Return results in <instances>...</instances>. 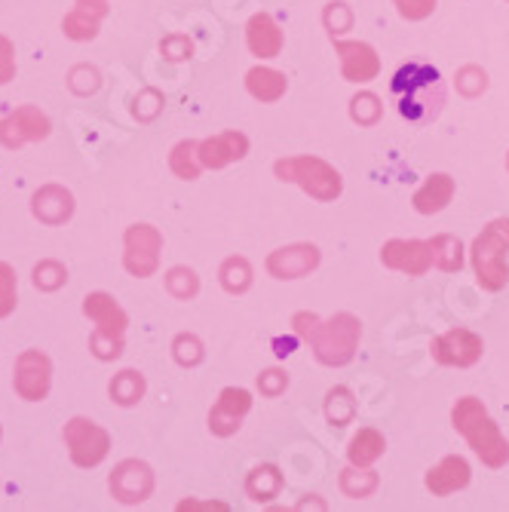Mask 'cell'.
<instances>
[{
	"label": "cell",
	"instance_id": "obj_38",
	"mask_svg": "<svg viewBox=\"0 0 509 512\" xmlns=\"http://www.w3.org/2000/svg\"><path fill=\"white\" fill-rule=\"evenodd\" d=\"M89 353L96 356L99 362H114V359L123 356V338L96 329V332L89 335Z\"/></svg>",
	"mask_w": 509,
	"mask_h": 512
},
{
	"label": "cell",
	"instance_id": "obj_19",
	"mask_svg": "<svg viewBox=\"0 0 509 512\" xmlns=\"http://www.w3.org/2000/svg\"><path fill=\"white\" fill-rule=\"evenodd\" d=\"M246 43L249 53L258 59H276L283 53V31L273 22L270 13H255L246 25Z\"/></svg>",
	"mask_w": 509,
	"mask_h": 512
},
{
	"label": "cell",
	"instance_id": "obj_41",
	"mask_svg": "<svg viewBox=\"0 0 509 512\" xmlns=\"http://www.w3.org/2000/svg\"><path fill=\"white\" fill-rule=\"evenodd\" d=\"M393 4H396L399 16L408 22H424L436 10V0H393Z\"/></svg>",
	"mask_w": 509,
	"mask_h": 512
},
{
	"label": "cell",
	"instance_id": "obj_35",
	"mask_svg": "<svg viewBox=\"0 0 509 512\" xmlns=\"http://www.w3.org/2000/svg\"><path fill=\"white\" fill-rule=\"evenodd\" d=\"M172 359L181 365V368H194V365H200L203 359H206V350H203V341L197 338V335H178L175 341H172Z\"/></svg>",
	"mask_w": 509,
	"mask_h": 512
},
{
	"label": "cell",
	"instance_id": "obj_29",
	"mask_svg": "<svg viewBox=\"0 0 509 512\" xmlns=\"http://www.w3.org/2000/svg\"><path fill=\"white\" fill-rule=\"evenodd\" d=\"M341 491L350 497V500H365L378 491V476L368 470V467H350L341 473Z\"/></svg>",
	"mask_w": 509,
	"mask_h": 512
},
{
	"label": "cell",
	"instance_id": "obj_16",
	"mask_svg": "<svg viewBox=\"0 0 509 512\" xmlns=\"http://www.w3.org/2000/svg\"><path fill=\"white\" fill-rule=\"evenodd\" d=\"M316 267H319V249L313 243L283 246V249L270 252V258H267V270L276 279H301Z\"/></svg>",
	"mask_w": 509,
	"mask_h": 512
},
{
	"label": "cell",
	"instance_id": "obj_31",
	"mask_svg": "<svg viewBox=\"0 0 509 512\" xmlns=\"http://www.w3.org/2000/svg\"><path fill=\"white\" fill-rule=\"evenodd\" d=\"M99 28H102V19H99V16L83 13V10H77V7L62 19V31H65V37L74 40V43L96 40V37H99Z\"/></svg>",
	"mask_w": 509,
	"mask_h": 512
},
{
	"label": "cell",
	"instance_id": "obj_13",
	"mask_svg": "<svg viewBox=\"0 0 509 512\" xmlns=\"http://www.w3.org/2000/svg\"><path fill=\"white\" fill-rule=\"evenodd\" d=\"M335 53L341 59V74L347 83H368L381 74V59L375 46L362 40H335Z\"/></svg>",
	"mask_w": 509,
	"mask_h": 512
},
{
	"label": "cell",
	"instance_id": "obj_28",
	"mask_svg": "<svg viewBox=\"0 0 509 512\" xmlns=\"http://www.w3.org/2000/svg\"><path fill=\"white\" fill-rule=\"evenodd\" d=\"M31 283L37 292H59L68 283V267L56 258H43L31 270Z\"/></svg>",
	"mask_w": 509,
	"mask_h": 512
},
{
	"label": "cell",
	"instance_id": "obj_46",
	"mask_svg": "<svg viewBox=\"0 0 509 512\" xmlns=\"http://www.w3.org/2000/svg\"><path fill=\"white\" fill-rule=\"evenodd\" d=\"M316 325H319V316H316V313H295V316H292V332H295L298 338H304V341L313 338Z\"/></svg>",
	"mask_w": 509,
	"mask_h": 512
},
{
	"label": "cell",
	"instance_id": "obj_49",
	"mask_svg": "<svg viewBox=\"0 0 509 512\" xmlns=\"http://www.w3.org/2000/svg\"><path fill=\"white\" fill-rule=\"evenodd\" d=\"M0 439H4V427H0Z\"/></svg>",
	"mask_w": 509,
	"mask_h": 512
},
{
	"label": "cell",
	"instance_id": "obj_50",
	"mask_svg": "<svg viewBox=\"0 0 509 512\" xmlns=\"http://www.w3.org/2000/svg\"><path fill=\"white\" fill-rule=\"evenodd\" d=\"M506 169H509V157H506Z\"/></svg>",
	"mask_w": 509,
	"mask_h": 512
},
{
	"label": "cell",
	"instance_id": "obj_4",
	"mask_svg": "<svg viewBox=\"0 0 509 512\" xmlns=\"http://www.w3.org/2000/svg\"><path fill=\"white\" fill-rule=\"evenodd\" d=\"M359 338H362V322L353 313H335L332 319H319L316 332L310 338V347L322 365L341 368L353 362Z\"/></svg>",
	"mask_w": 509,
	"mask_h": 512
},
{
	"label": "cell",
	"instance_id": "obj_34",
	"mask_svg": "<svg viewBox=\"0 0 509 512\" xmlns=\"http://www.w3.org/2000/svg\"><path fill=\"white\" fill-rule=\"evenodd\" d=\"M65 83H68V89L74 92V96L89 99V96H96V92L102 89V74H99V68H92V65L83 62V65H74L68 71Z\"/></svg>",
	"mask_w": 509,
	"mask_h": 512
},
{
	"label": "cell",
	"instance_id": "obj_6",
	"mask_svg": "<svg viewBox=\"0 0 509 512\" xmlns=\"http://www.w3.org/2000/svg\"><path fill=\"white\" fill-rule=\"evenodd\" d=\"M163 234L154 224H129L123 234V267L135 279H148L160 270Z\"/></svg>",
	"mask_w": 509,
	"mask_h": 512
},
{
	"label": "cell",
	"instance_id": "obj_2",
	"mask_svg": "<svg viewBox=\"0 0 509 512\" xmlns=\"http://www.w3.org/2000/svg\"><path fill=\"white\" fill-rule=\"evenodd\" d=\"M476 283L485 292H500L509 283V218H494L473 243Z\"/></svg>",
	"mask_w": 509,
	"mask_h": 512
},
{
	"label": "cell",
	"instance_id": "obj_17",
	"mask_svg": "<svg viewBox=\"0 0 509 512\" xmlns=\"http://www.w3.org/2000/svg\"><path fill=\"white\" fill-rule=\"evenodd\" d=\"M83 313L89 316V322L96 325L99 332H108V335L123 338L126 329H129V313L108 292H89L83 298Z\"/></svg>",
	"mask_w": 509,
	"mask_h": 512
},
{
	"label": "cell",
	"instance_id": "obj_23",
	"mask_svg": "<svg viewBox=\"0 0 509 512\" xmlns=\"http://www.w3.org/2000/svg\"><path fill=\"white\" fill-rule=\"evenodd\" d=\"M427 86H439V71L430 68V65H405L393 77V92H396V96H402V102L414 99Z\"/></svg>",
	"mask_w": 509,
	"mask_h": 512
},
{
	"label": "cell",
	"instance_id": "obj_5",
	"mask_svg": "<svg viewBox=\"0 0 509 512\" xmlns=\"http://www.w3.org/2000/svg\"><path fill=\"white\" fill-rule=\"evenodd\" d=\"M62 439H65L71 463L80 470H96L111 451L108 430L99 427L96 421H89V417H71L62 430Z\"/></svg>",
	"mask_w": 509,
	"mask_h": 512
},
{
	"label": "cell",
	"instance_id": "obj_39",
	"mask_svg": "<svg viewBox=\"0 0 509 512\" xmlns=\"http://www.w3.org/2000/svg\"><path fill=\"white\" fill-rule=\"evenodd\" d=\"M160 111H163V92H157V89H142L132 102V117L142 120V123L157 120Z\"/></svg>",
	"mask_w": 509,
	"mask_h": 512
},
{
	"label": "cell",
	"instance_id": "obj_45",
	"mask_svg": "<svg viewBox=\"0 0 509 512\" xmlns=\"http://www.w3.org/2000/svg\"><path fill=\"white\" fill-rule=\"evenodd\" d=\"M286 387H289V375H283L280 368H270V371H264V375H258V390L264 396H280Z\"/></svg>",
	"mask_w": 509,
	"mask_h": 512
},
{
	"label": "cell",
	"instance_id": "obj_36",
	"mask_svg": "<svg viewBox=\"0 0 509 512\" xmlns=\"http://www.w3.org/2000/svg\"><path fill=\"white\" fill-rule=\"evenodd\" d=\"M19 304V279H16V270L0 261V319H7Z\"/></svg>",
	"mask_w": 509,
	"mask_h": 512
},
{
	"label": "cell",
	"instance_id": "obj_32",
	"mask_svg": "<svg viewBox=\"0 0 509 512\" xmlns=\"http://www.w3.org/2000/svg\"><path fill=\"white\" fill-rule=\"evenodd\" d=\"M163 283H166V292L172 298H178V301H191L200 292V276L191 267H172V270H166Z\"/></svg>",
	"mask_w": 509,
	"mask_h": 512
},
{
	"label": "cell",
	"instance_id": "obj_26",
	"mask_svg": "<svg viewBox=\"0 0 509 512\" xmlns=\"http://www.w3.org/2000/svg\"><path fill=\"white\" fill-rule=\"evenodd\" d=\"M283 488V476L276 467H255L246 479V494L255 500V503H267L280 494Z\"/></svg>",
	"mask_w": 509,
	"mask_h": 512
},
{
	"label": "cell",
	"instance_id": "obj_9",
	"mask_svg": "<svg viewBox=\"0 0 509 512\" xmlns=\"http://www.w3.org/2000/svg\"><path fill=\"white\" fill-rule=\"evenodd\" d=\"M108 488H111V497L117 503L138 506L154 494V470L145 460H135V457L120 460L114 467V473L108 476Z\"/></svg>",
	"mask_w": 509,
	"mask_h": 512
},
{
	"label": "cell",
	"instance_id": "obj_21",
	"mask_svg": "<svg viewBox=\"0 0 509 512\" xmlns=\"http://www.w3.org/2000/svg\"><path fill=\"white\" fill-rule=\"evenodd\" d=\"M246 89H249V96H252V99H258V102H264V105H273V102H280V99L286 96L289 80H286V74H280V71L258 65V68H252V71L246 74Z\"/></svg>",
	"mask_w": 509,
	"mask_h": 512
},
{
	"label": "cell",
	"instance_id": "obj_43",
	"mask_svg": "<svg viewBox=\"0 0 509 512\" xmlns=\"http://www.w3.org/2000/svg\"><path fill=\"white\" fill-rule=\"evenodd\" d=\"M485 86H488V77H485V71L482 68H464L457 74V89L464 92V96H479V92H485Z\"/></svg>",
	"mask_w": 509,
	"mask_h": 512
},
{
	"label": "cell",
	"instance_id": "obj_12",
	"mask_svg": "<svg viewBox=\"0 0 509 512\" xmlns=\"http://www.w3.org/2000/svg\"><path fill=\"white\" fill-rule=\"evenodd\" d=\"M381 261L390 270H399L408 276H424L433 267V249H430V240H387L381 246Z\"/></svg>",
	"mask_w": 509,
	"mask_h": 512
},
{
	"label": "cell",
	"instance_id": "obj_40",
	"mask_svg": "<svg viewBox=\"0 0 509 512\" xmlns=\"http://www.w3.org/2000/svg\"><path fill=\"white\" fill-rule=\"evenodd\" d=\"M194 53V43L188 40V34H169L160 40V56L166 62H184V59H191Z\"/></svg>",
	"mask_w": 509,
	"mask_h": 512
},
{
	"label": "cell",
	"instance_id": "obj_48",
	"mask_svg": "<svg viewBox=\"0 0 509 512\" xmlns=\"http://www.w3.org/2000/svg\"><path fill=\"white\" fill-rule=\"evenodd\" d=\"M273 347H276V356H289L295 341H273Z\"/></svg>",
	"mask_w": 509,
	"mask_h": 512
},
{
	"label": "cell",
	"instance_id": "obj_15",
	"mask_svg": "<svg viewBox=\"0 0 509 512\" xmlns=\"http://www.w3.org/2000/svg\"><path fill=\"white\" fill-rule=\"evenodd\" d=\"M249 154V138L237 129L203 138L200 142V163L203 169H224L230 163H240Z\"/></svg>",
	"mask_w": 509,
	"mask_h": 512
},
{
	"label": "cell",
	"instance_id": "obj_27",
	"mask_svg": "<svg viewBox=\"0 0 509 512\" xmlns=\"http://www.w3.org/2000/svg\"><path fill=\"white\" fill-rule=\"evenodd\" d=\"M218 279H221L224 292H230V295H243V292H249V286H252V264H249L246 258H240V255L227 258V261L221 264V270H218Z\"/></svg>",
	"mask_w": 509,
	"mask_h": 512
},
{
	"label": "cell",
	"instance_id": "obj_33",
	"mask_svg": "<svg viewBox=\"0 0 509 512\" xmlns=\"http://www.w3.org/2000/svg\"><path fill=\"white\" fill-rule=\"evenodd\" d=\"M353 414H356V399L347 387H335L329 390L326 396V417H329V424L332 427H347L353 421Z\"/></svg>",
	"mask_w": 509,
	"mask_h": 512
},
{
	"label": "cell",
	"instance_id": "obj_10",
	"mask_svg": "<svg viewBox=\"0 0 509 512\" xmlns=\"http://www.w3.org/2000/svg\"><path fill=\"white\" fill-rule=\"evenodd\" d=\"M485 353V341L470 332V329H451L445 335H439L430 344V356L439 365H457V368H470L482 359Z\"/></svg>",
	"mask_w": 509,
	"mask_h": 512
},
{
	"label": "cell",
	"instance_id": "obj_18",
	"mask_svg": "<svg viewBox=\"0 0 509 512\" xmlns=\"http://www.w3.org/2000/svg\"><path fill=\"white\" fill-rule=\"evenodd\" d=\"M470 476H473V470H470L467 457L448 454V457H442L436 467L427 473L424 482H427V488H430L433 497H451L454 491H464L470 485Z\"/></svg>",
	"mask_w": 509,
	"mask_h": 512
},
{
	"label": "cell",
	"instance_id": "obj_8",
	"mask_svg": "<svg viewBox=\"0 0 509 512\" xmlns=\"http://www.w3.org/2000/svg\"><path fill=\"white\" fill-rule=\"evenodd\" d=\"M50 132H53L50 117H46L37 105H22L0 120V145L7 151H19L25 145L43 142Z\"/></svg>",
	"mask_w": 509,
	"mask_h": 512
},
{
	"label": "cell",
	"instance_id": "obj_47",
	"mask_svg": "<svg viewBox=\"0 0 509 512\" xmlns=\"http://www.w3.org/2000/svg\"><path fill=\"white\" fill-rule=\"evenodd\" d=\"M74 7L77 10H83V13H92V16H99V19H105L108 16V0H74Z\"/></svg>",
	"mask_w": 509,
	"mask_h": 512
},
{
	"label": "cell",
	"instance_id": "obj_1",
	"mask_svg": "<svg viewBox=\"0 0 509 512\" xmlns=\"http://www.w3.org/2000/svg\"><path fill=\"white\" fill-rule=\"evenodd\" d=\"M454 430L470 442V448L479 454V460L488 470H503L509 463V442L494 424V417L476 396H460L451 408Z\"/></svg>",
	"mask_w": 509,
	"mask_h": 512
},
{
	"label": "cell",
	"instance_id": "obj_42",
	"mask_svg": "<svg viewBox=\"0 0 509 512\" xmlns=\"http://www.w3.org/2000/svg\"><path fill=\"white\" fill-rule=\"evenodd\" d=\"M322 22H326V28H329V31H332V37H335V34L350 31V25H353V13H350V7H347V4H329V7H326V13H322Z\"/></svg>",
	"mask_w": 509,
	"mask_h": 512
},
{
	"label": "cell",
	"instance_id": "obj_7",
	"mask_svg": "<svg viewBox=\"0 0 509 512\" xmlns=\"http://www.w3.org/2000/svg\"><path fill=\"white\" fill-rule=\"evenodd\" d=\"M13 387L25 402H43L53 387V362L43 350H22L13 365Z\"/></svg>",
	"mask_w": 509,
	"mask_h": 512
},
{
	"label": "cell",
	"instance_id": "obj_37",
	"mask_svg": "<svg viewBox=\"0 0 509 512\" xmlns=\"http://www.w3.org/2000/svg\"><path fill=\"white\" fill-rule=\"evenodd\" d=\"M381 99L375 96V92H359V96L350 102V117L359 123V126H372L381 120Z\"/></svg>",
	"mask_w": 509,
	"mask_h": 512
},
{
	"label": "cell",
	"instance_id": "obj_30",
	"mask_svg": "<svg viewBox=\"0 0 509 512\" xmlns=\"http://www.w3.org/2000/svg\"><path fill=\"white\" fill-rule=\"evenodd\" d=\"M430 249H433V267H439L445 273H454L464 267V246H460L457 237L439 234L430 240Z\"/></svg>",
	"mask_w": 509,
	"mask_h": 512
},
{
	"label": "cell",
	"instance_id": "obj_24",
	"mask_svg": "<svg viewBox=\"0 0 509 512\" xmlns=\"http://www.w3.org/2000/svg\"><path fill=\"white\" fill-rule=\"evenodd\" d=\"M384 451H387L384 436H381L378 430H372V427H365V430H359V433L350 439L347 457H350L353 467H372L375 460L384 457Z\"/></svg>",
	"mask_w": 509,
	"mask_h": 512
},
{
	"label": "cell",
	"instance_id": "obj_11",
	"mask_svg": "<svg viewBox=\"0 0 509 512\" xmlns=\"http://www.w3.org/2000/svg\"><path fill=\"white\" fill-rule=\"evenodd\" d=\"M252 411V393L243 390V387H224L215 408L209 411V430L221 439L227 436H234L243 421H246V414Z\"/></svg>",
	"mask_w": 509,
	"mask_h": 512
},
{
	"label": "cell",
	"instance_id": "obj_3",
	"mask_svg": "<svg viewBox=\"0 0 509 512\" xmlns=\"http://www.w3.org/2000/svg\"><path fill=\"white\" fill-rule=\"evenodd\" d=\"M276 178L280 181H292L298 184V188L304 194H310L313 200L319 203H332L341 197L344 191V178L341 172L326 163V160H319V157H289V160H276L273 166Z\"/></svg>",
	"mask_w": 509,
	"mask_h": 512
},
{
	"label": "cell",
	"instance_id": "obj_25",
	"mask_svg": "<svg viewBox=\"0 0 509 512\" xmlns=\"http://www.w3.org/2000/svg\"><path fill=\"white\" fill-rule=\"evenodd\" d=\"M169 169H172L181 181H197L200 172H203V163H200V142H194V138H184V142H178V145L169 151Z\"/></svg>",
	"mask_w": 509,
	"mask_h": 512
},
{
	"label": "cell",
	"instance_id": "obj_22",
	"mask_svg": "<svg viewBox=\"0 0 509 512\" xmlns=\"http://www.w3.org/2000/svg\"><path fill=\"white\" fill-rule=\"evenodd\" d=\"M145 393H148V381H145L142 371H135V368L117 371V375L111 378V384H108V396H111V402L120 405V408L138 405V402L145 399Z\"/></svg>",
	"mask_w": 509,
	"mask_h": 512
},
{
	"label": "cell",
	"instance_id": "obj_14",
	"mask_svg": "<svg viewBox=\"0 0 509 512\" xmlns=\"http://www.w3.org/2000/svg\"><path fill=\"white\" fill-rule=\"evenodd\" d=\"M31 215L46 227H62L74 215V194L62 184H40L31 194Z\"/></svg>",
	"mask_w": 509,
	"mask_h": 512
},
{
	"label": "cell",
	"instance_id": "obj_44",
	"mask_svg": "<svg viewBox=\"0 0 509 512\" xmlns=\"http://www.w3.org/2000/svg\"><path fill=\"white\" fill-rule=\"evenodd\" d=\"M16 77V46L10 37L0 34V86H7Z\"/></svg>",
	"mask_w": 509,
	"mask_h": 512
},
{
	"label": "cell",
	"instance_id": "obj_20",
	"mask_svg": "<svg viewBox=\"0 0 509 512\" xmlns=\"http://www.w3.org/2000/svg\"><path fill=\"white\" fill-rule=\"evenodd\" d=\"M454 200V178L445 175V172H433L418 191H414L411 197V206L414 212H421V215H436L442 212L448 203Z\"/></svg>",
	"mask_w": 509,
	"mask_h": 512
}]
</instances>
